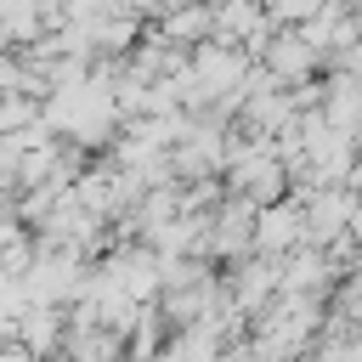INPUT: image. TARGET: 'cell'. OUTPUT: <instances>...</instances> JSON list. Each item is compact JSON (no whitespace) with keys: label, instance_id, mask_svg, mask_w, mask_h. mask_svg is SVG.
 Returning a JSON list of instances; mask_svg holds the SVG:
<instances>
[{"label":"cell","instance_id":"cell-1","mask_svg":"<svg viewBox=\"0 0 362 362\" xmlns=\"http://www.w3.org/2000/svg\"><path fill=\"white\" fill-rule=\"evenodd\" d=\"M17 334H23V345L40 356V351H51L57 345V334H62V322H57V311H23V322H17Z\"/></svg>","mask_w":362,"mask_h":362},{"label":"cell","instance_id":"cell-2","mask_svg":"<svg viewBox=\"0 0 362 362\" xmlns=\"http://www.w3.org/2000/svg\"><path fill=\"white\" fill-rule=\"evenodd\" d=\"M322 362H362V345H328Z\"/></svg>","mask_w":362,"mask_h":362},{"label":"cell","instance_id":"cell-3","mask_svg":"<svg viewBox=\"0 0 362 362\" xmlns=\"http://www.w3.org/2000/svg\"><path fill=\"white\" fill-rule=\"evenodd\" d=\"M0 362H34V351L28 345H11V351H0Z\"/></svg>","mask_w":362,"mask_h":362}]
</instances>
